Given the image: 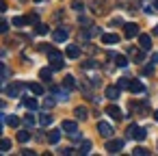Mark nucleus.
<instances>
[{
  "mask_svg": "<svg viewBox=\"0 0 158 156\" xmlns=\"http://www.w3.org/2000/svg\"><path fill=\"white\" fill-rule=\"evenodd\" d=\"M102 44H119V35H115V33H104V35H102Z\"/></svg>",
  "mask_w": 158,
  "mask_h": 156,
  "instance_id": "obj_15",
  "label": "nucleus"
},
{
  "mask_svg": "<svg viewBox=\"0 0 158 156\" xmlns=\"http://www.w3.org/2000/svg\"><path fill=\"white\" fill-rule=\"evenodd\" d=\"M26 24H39V15H37V13L26 15Z\"/></svg>",
  "mask_w": 158,
  "mask_h": 156,
  "instance_id": "obj_29",
  "label": "nucleus"
},
{
  "mask_svg": "<svg viewBox=\"0 0 158 156\" xmlns=\"http://www.w3.org/2000/svg\"><path fill=\"white\" fill-rule=\"evenodd\" d=\"M24 124H26L28 128H31V126H35V117H33V115H26V117H24Z\"/></svg>",
  "mask_w": 158,
  "mask_h": 156,
  "instance_id": "obj_35",
  "label": "nucleus"
},
{
  "mask_svg": "<svg viewBox=\"0 0 158 156\" xmlns=\"http://www.w3.org/2000/svg\"><path fill=\"white\" fill-rule=\"evenodd\" d=\"M28 89H31V93H33V95H44V91H46V89H44V85H39V82H31V85H28Z\"/></svg>",
  "mask_w": 158,
  "mask_h": 156,
  "instance_id": "obj_18",
  "label": "nucleus"
},
{
  "mask_svg": "<svg viewBox=\"0 0 158 156\" xmlns=\"http://www.w3.org/2000/svg\"><path fill=\"white\" fill-rule=\"evenodd\" d=\"M7 11V2H5V0H0V13H5Z\"/></svg>",
  "mask_w": 158,
  "mask_h": 156,
  "instance_id": "obj_39",
  "label": "nucleus"
},
{
  "mask_svg": "<svg viewBox=\"0 0 158 156\" xmlns=\"http://www.w3.org/2000/svg\"><path fill=\"white\" fill-rule=\"evenodd\" d=\"M128 85H130V80H128V78H119V82H117V87H119V89H128Z\"/></svg>",
  "mask_w": 158,
  "mask_h": 156,
  "instance_id": "obj_33",
  "label": "nucleus"
},
{
  "mask_svg": "<svg viewBox=\"0 0 158 156\" xmlns=\"http://www.w3.org/2000/svg\"><path fill=\"white\" fill-rule=\"evenodd\" d=\"M82 67H85V70H91V67H95V61H85Z\"/></svg>",
  "mask_w": 158,
  "mask_h": 156,
  "instance_id": "obj_38",
  "label": "nucleus"
},
{
  "mask_svg": "<svg viewBox=\"0 0 158 156\" xmlns=\"http://www.w3.org/2000/svg\"><path fill=\"white\" fill-rule=\"evenodd\" d=\"M11 24H13V26H24V24H26V18L18 15V18H13V20H11Z\"/></svg>",
  "mask_w": 158,
  "mask_h": 156,
  "instance_id": "obj_30",
  "label": "nucleus"
},
{
  "mask_svg": "<svg viewBox=\"0 0 158 156\" xmlns=\"http://www.w3.org/2000/svg\"><path fill=\"white\" fill-rule=\"evenodd\" d=\"M5 121H7V126H11V128H18V126H20V119H18L15 115H7Z\"/></svg>",
  "mask_w": 158,
  "mask_h": 156,
  "instance_id": "obj_21",
  "label": "nucleus"
},
{
  "mask_svg": "<svg viewBox=\"0 0 158 156\" xmlns=\"http://www.w3.org/2000/svg\"><path fill=\"white\" fill-rule=\"evenodd\" d=\"M128 89H130L132 93H143V91H145V87H143V82H139V80H130V85H128Z\"/></svg>",
  "mask_w": 158,
  "mask_h": 156,
  "instance_id": "obj_16",
  "label": "nucleus"
},
{
  "mask_svg": "<svg viewBox=\"0 0 158 156\" xmlns=\"http://www.w3.org/2000/svg\"><path fill=\"white\" fill-rule=\"evenodd\" d=\"M63 87L74 89V87H76V78H74V76H65V78H63Z\"/></svg>",
  "mask_w": 158,
  "mask_h": 156,
  "instance_id": "obj_24",
  "label": "nucleus"
},
{
  "mask_svg": "<svg viewBox=\"0 0 158 156\" xmlns=\"http://www.w3.org/2000/svg\"><path fill=\"white\" fill-rule=\"evenodd\" d=\"M72 7H74L76 11H82V9H85V5L80 2V0H74V2H72Z\"/></svg>",
  "mask_w": 158,
  "mask_h": 156,
  "instance_id": "obj_36",
  "label": "nucleus"
},
{
  "mask_svg": "<svg viewBox=\"0 0 158 156\" xmlns=\"http://www.w3.org/2000/svg\"><path fill=\"white\" fill-rule=\"evenodd\" d=\"M78 152H80V154H89V152H91V141H82V145H80Z\"/></svg>",
  "mask_w": 158,
  "mask_h": 156,
  "instance_id": "obj_28",
  "label": "nucleus"
},
{
  "mask_svg": "<svg viewBox=\"0 0 158 156\" xmlns=\"http://www.w3.org/2000/svg\"><path fill=\"white\" fill-rule=\"evenodd\" d=\"M154 119H158V111H156V113H154Z\"/></svg>",
  "mask_w": 158,
  "mask_h": 156,
  "instance_id": "obj_45",
  "label": "nucleus"
},
{
  "mask_svg": "<svg viewBox=\"0 0 158 156\" xmlns=\"http://www.w3.org/2000/svg\"><path fill=\"white\" fill-rule=\"evenodd\" d=\"M35 2H44V0H35Z\"/></svg>",
  "mask_w": 158,
  "mask_h": 156,
  "instance_id": "obj_47",
  "label": "nucleus"
},
{
  "mask_svg": "<svg viewBox=\"0 0 158 156\" xmlns=\"http://www.w3.org/2000/svg\"><path fill=\"white\" fill-rule=\"evenodd\" d=\"M31 137H33L31 130H20V132H18V141H20V143H26Z\"/></svg>",
  "mask_w": 158,
  "mask_h": 156,
  "instance_id": "obj_22",
  "label": "nucleus"
},
{
  "mask_svg": "<svg viewBox=\"0 0 158 156\" xmlns=\"http://www.w3.org/2000/svg\"><path fill=\"white\" fill-rule=\"evenodd\" d=\"M61 132H63V128H61V130H56V128L50 130V132H48V143H52V145L59 143V141H61Z\"/></svg>",
  "mask_w": 158,
  "mask_h": 156,
  "instance_id": "obj_14",
  "label": "nucleus"
},
{
  "mask_svg": "<svg viewBox=\"0 0 158 156\" xmlns=\"http://www.w3.org/2000/svg\"><path fill=\"white\" fill-rule=\"evenodd\" d=\"M123 150V141L121 139H108V143H106V152L108 154H119Z\"/></svg>",
  "mask_w": 158,
  "mask_h": 156,
  "instance_id": "obj_3",
  "label": "nucleus"
},
{
  "mask_svg": "<svg viewBox=\"0 0 158 156\" xmlns=\"http://www.w3.org/2000/svg\"><path fill=\"white\" fill-rule=\"evenodd\" d=\"M0 134H2V124H0Z\"/></svg>",
  "mask_w": 158,
  "mask_h": 156,
  "instance_id": "obj_46",
  "label": "nucleus"
},
{
  "mask_svg": "<svg viewBox=\"0 0 158 156\" xmlns=\"http://www.w3.org/2000/svg\"><path fill=\"white\" fill-rule=\"evenodd\" d=\"M7 74V67H5V63H0V76H5Z\"/></svg>",
  "mask_w": 158,
  "mask_h": 156,
  "instance_id": "obj_41",
  "label": "nucleus"
},
{
  "mask_svg": "<svg viewBox=\"0 0 158 156\" xmlns=\"http://www.w3.org/2000/svg\"><path fill=\"white\" fill-rule=\"evenodd\" d=\"M52 106H54V100H52V98H48V100H44V108H46V111H50Z\"/></svg>",
  "mask_w": 158,
  "mask_h": 156,
  "instance_id": "obj_34",
  "label": "nucleus"
},
{
  "mask_svg": "<svg viewBox=\"0 0 158 156\" xmlns=\"http://www.w3.org/2000/svg\"><path fill=\"white\" fill-rule=\"evenodd\" d=\"M123 35H126L128 39L136 37V35H139V26H136L134 22H130V24H123Z\"/></svg>",
  "mask_w": 158,
  "mask_h": 156,
  "instance_id": "obj_5",
  "label": "nucleus"
},
{
  "mask_svg": "<svg viewBox=\"0 0 158 156\" xmlns=\"http://www.w3.org/2000/svg\"><path fill=\"white\" fill-rule=\"evenodd\" d=\"M39 124H41V126H50V124H52V115H48V113L39 115Z\"/></svg>",
  "mask_w": 158,
  "mask_h": 156,
  "instance_id": "obj_26",
  "label": "nucleus"
},
{
  "mask_svg": "<svg viewBox=\"0 0 158 156\" xmlns=\"http://www.w3.org/2000/svg\"><path fill=\"white\" fill-rule=\"evenodd\" d=\"M154 35H158V24H156V26H154Z\"/></svg>",
  "mask_w": 158,
  "mask_h": 156,
  "instance_id": "obj_43",
  "label": "nucleus"
},
{
  "mask_svg": "<svg viewBox=\"0 0 158 156\" xmlns=\"http://www.w3.org/2000/svg\"><path fill=\"white\" fill-rule=\"evenodd\" d=\"M128 137H130V139H136V141H143V139L147 137V130L132 124V126H128Z\"/></svg>",
  "mask_w": 158,
  "mask_h": 156,
  "instance_id": "obj_2",
  "label": "nucleus"
},
{
  "mask_svg": "<svg viewBox=\"0 0 158 156\" xmlns=\"http://www.w3.org/2000/svg\"><path fill=\"white\" fill-rule=\"evenodd\" d=\"M139 46H141L143 50H149V48H152V37H149V35H141V33H139Z\"/></svg>",
  "mask_w": 158,
  "mask_h": 156,
  "instance_id": "obj_12",
  "label": "nucleus"
},
{
  "mask_svg": "<svg viewBox=\"0 0 158 156\" xmlns=\"http://www.w3.org/2000/svg\"><path fill=\"white\" fill-rule=\"evenodd\" d=\"M39 78H41V80H46V82H50V78H52V70L44 67V70L39 72Z\"/></svg>",
  "mask_w": 158,
  "mask_h": 156,
  "instance_id": "obj_23",
  "label": "nucleus"
},
{
  "mask_svg": "<svg viewBox=\"0 0 158 156\" xmlns=\"http://www.w3.org/2000/svg\"><path fill=\"white\" fill-rule=\"evenodd\" d=\"M7 28H9V24H7L2 18H0V35H2V33H7Z\"/></svg>",
  "mask_w": 158,
  "mask_h": 156,
  "instance_id": "obj_37",
  "label": "nucleus"
},
{
  "mask_svg": "<svg viewBox=\"0 0 158 156\" xmlns=\"http://www.w3.org/2000/svg\"><path fill=\"white\" fill-rule=\"evenodd\" d=\"M61 128H63V130H65V132H67V134H69V132H74V130H78V124H76V121H74V119H65V121H63V126H61Z\"/></svg>",
  "mask_w": 158,
  "mask_h": 156,
  "instance_id": "obj_17",
  "label": "nucleus"
},
{
  "mask_svg": "<svg viewBox=\"0 0 158 156\" xmlns=\"http://www.w3.org/2000/svg\"><path fill=\"white\" fill-rule=\"evenodd\" d=\"M24 106H26V108H31V111H35L39 104H37V100H35V98H24Z\"/></svg>",
  "mask_w": 158,
  "mask_h": 156,
  "instance_id": "obj_25",
  "label": "nucleus"
},
{
  "mask_svg": "<svg viewBox=\"0 0 158 156\" xmlns=\"http://www.w3.org/2000/svg\"><path fill=\"white\" fill-rule=\"evenodd\" d=\"M65 57H67V59H78V57H80V46H67Z\"/></svg>",
  "mask_w": 158,
  "mask_h": 156,
  "instance_id": "obj_13",
  "label": "nucleus"
},
{
  "mask_svg": "<svg viewBox=\"0 0 158 156\" xmlns=\"http://www.w3.org/2000/svg\"><path fill=\"white\" fill-rule=\"evenodd\" d=\"M52 37H54V41H65V39L69 37V31H67V28H56V31L52 33Z\"/></svg>",
  "mask_w": 158,
  "mask_h": 156,
  "instance_id": "obj_10",
  "label": "nucleus"
},
{
  "mask_svg": "<svg viewBox=\"0 0 158 156\" xmlns=\"http://www.w3.org/2000/svg\"><path fill=\"white\" fill-rule=\"evenodd\" d=\"M104 93H106V98H108V100H113V102H115V100L121 95V89H119L117 85H110V87H106V91H104Z\"/></svg>",
  "mask_w": 158,
  "mask_h": 156,
  "instance_id": "obj_6",
  "label": "nucleus"
},
{
  "mask_svg": "<svg viewBox=\"0 0 158 156\" xmlns=\"http://www.w3.org/2000/svg\"><path fill=\"white\" fill-rule=\"evenodd\" d=\"M46 54H48V59H50V63H52V70H61V67H63V54H61L56 48H48Z\"/></svg>",
  "mask_w": 158,
  "mask_h": 156,
  "instance_id": "obj_1",
  "label": "nucleus"
},
{
  "mask_svg": "<svg viewBox=\"0 0 158 156\" xmlns=\"http://www.w3.org/2000/svg\"><path fill=\"white\" fill-rule=\"evenodd\" d=\"M11 150V141L9 139H0V152H9Z\"/></svg>",
  "mask_w": 158,
  "mask_h": 156,
  "instance_id": "obj_27",
  "label": "nucleus"
},
{
  "mask_svg": "<svg viewBox=\"0 0 158 156\" xmlns=\"http://www.w3.org/2000/svg\"><path fill=\"white\" fill-rule=\"evenodd\" d=\"M128 52L132 54V59H134V63H143V59H145V50L141 48V50H136V48H128Z\"/></svg>",
  "mask_w": 158,
  "mask_h": 156,
  "instance_id": "obj_11",
  "label": "nucleus"
},
{
  "mask_svg": "<svg viewBox=\"0 0 158 156\" xmlns=\"http://www.w3.org/2000/svg\"><path fill=\"white\" fill-rule=\"evenodd\" d=\"M158 63V54H152V65H156Z\"/></svg>",
  "mask_w": 158,
  "mask_h": 156,
  "instance_id": "obj_42",
  "label": "nucleus"
},
{
  "mask_svg": "<svg viewBox=\"0 0 158 156\" xmlns=\"http://www.w3.org/2000/svg\"><path fill=\"white\" fill-rule=\"evenodd\" d=\"M132 154H134V156H147V154H149V150H145V147H136Z\"/></svg>",
  "mask_w": 158,
  "mask_h": 156,
  "instance_id": "obj_32",
  "label": "nucleus"
},
{
  "mask_svg": "<svg viewBox=\"0 0 158 156\" xmlns=\"http://www.w3.org/2000/svg\"><path fill=\"white\" fill-rule=\"evenodd\" d=\"M106 115H110L113 119H121V117H123L121 108H119V106H115V104H108V106H106Z\"/></svg>",
  "mask_w": 158,
  "mask_h": 156,
  "instance_id": "obj_7",
  "label": "nucleus"
},
{
  "mask_svg": "<svg viewBox=\"0 0 158 156\" xmlns=\"http://www.w3.org/2000/svg\"><path fill=\"white\" fill-rule=\"evenodd\" d=\"M22 89H24V85H22V82H13V85H9V87H7V93H9L11 98H18Z\"/></svg>",
  "mask_w": 158,
  "mask_h": 156,
  "instance_id": "obj_8",
  "label": "nucleus"
},
{
  "mask_svg": "<svg viewBox=\"0 0 158 156\" xmlns=\"http://www.w3.org/2000/svg\"><path fill=\"white\" fill-rule=\"evenodd\" d=\"M74 115H76V119H87L89 117V111H87V106H76Z\"/></svg>",
  "mask_w": 158,
  "mask_h": 156,
  "instance_id": "obj_19",
  "label": "nucleus"
},
{
  "mask_svg": "<svg viewBox=\"0 0 158 156\" xmlns=\"http://www.w3.org/2000/svg\"><path fill=\"white\" fill-rule=\"evenodd\" d=\"M113 59H115V65H117V67H126V65H128V59H126L123 54H115Z\"/></svg>",
  "mask_w": 158,
  "mask_h": 156,
  "instance_id": "obj_20",
  "label": "nucleus"
},
{
  "mask_svg": "<svg viewBox=\"0 0 158 156\" xmlns=\"http://www.w3.org/2000/svg\"><path fill=\"white\" fill-rule=\"evenodd\" d=\"M154 9H158V0H154Z\"/></svg>",
  "mask_w": 158,
  "mask_h": 156,
  "instance_id": "obj_44",
  "label": "nucleus"
},
{
  "mask_svg": "<svg viewBox=\"0 0 158 156\" xmlns=\"http://www.w3.org/2000/svg\"><path fill=\"white\" fill-rule=\"evenodd\" d=\"M98 132H100L104 139H110L115 130H113V126H110V124H106V121H98Z\"/></svg>",
  "mask_w": 158,
  "mask_h": 156,
  "instance_id": "obj_4",
  "label": "nucleus"
},
{
  "mask_svg": "<svg viewBox=\"0 0 158 156\" xmlns=\"http://www.w3.org/2000/svg\"><path fill=\"white\" fill-rule=\"evenodd\" d=\"M52 93L56 95V100H67V98H69V89H67V87H65V89H63V87H52Z\"/></svg>",
  "mask_w": 158,
  "mask_h": 156,
  "instance_id": "obj_9",
  "label": "nucleus"
},
{
  "mask_svg": "<svg viewBox=\"0 0 158 156\" xmlns=\"http://www.w3.org/2000/svg\"><path fill=\"white\" fill-rule=\"evenodd\" d=\"M48 31H50V26H46V24H37V35H48Z\"/></svg>",
  "mask_w": 158,
  "mask_h": 156,
  "instance_id": "obj_31",
  "label": "nucleus"
},
{
  "mask_svg": "<svg viewBox=\"0 0 158 156\" xmlns=\"http://www.w3.org/2000/svg\"><path fill=\"white\" fill-rule=\"evenodd\" d=\"M121 24H123L121 18H115V20H113V26H121Z\"/></svg>",
  "mask_w": 158,
  "mask_h": 156,
  "instance_id": "obj_40",
  "label": "nucleus"
}]
</instances>
